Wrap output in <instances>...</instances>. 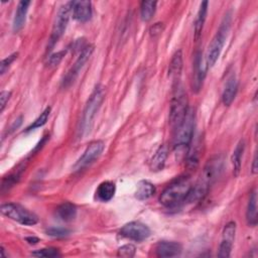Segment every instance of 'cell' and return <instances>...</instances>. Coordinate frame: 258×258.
Listing matches in <instances>:
<instances>
[{"label": "cell", "mask_w": 258, "mask_h": 258, "mask_svg": "<svg viewBox=\"0 0 258 258\" xmlns=\"http://www.w3.org/2000/svg\"><path fill=\"white\" fill-rule=\"evenodd\" d=\"M182 69V53L181 50L175 51V53L172 55V58L169 63L168 69V75L173 79L174 82L179 81V76Z\"/></svg>", "instance_id": "22"}, {"label": "cell", "mask_w": 258, "mask_h": 258, "mask_svg": "<svg viewBox=\"0 0 258 258\" xmlns=\"http://www.w3.org/2000/svg\"><path fill=\"white\" fill-rule=\"evenodd\" d=\"M120 235L134 241H143L150 236V229L141 222H130L125 224L121 230Z\"/></svg>", "instance_id": "11"}, {"label": "cell", "mask_w": 258, "mask_h": 258, "mask_svg": "<svg viewBox=\"0 0 258 258\" xmlns=\"http://www.w3.org/2000/svg\"><path fill=\"white\" fill-rule=\"evenodd\" d=\"M154 192H155V186L153 183H151L148 180H140L136 186L135 197L140 201H144L152 197Z\"/></svg>", "instance_id": "23"}, {"label": "cell", "mask_w": 258, "mask_h": 258, "mask_svg": "<svg viewBox=\"0 0 258 258\" xmlns=\"http://www.w3.org/2000/svg\"><path fill=\"white\" fill-rule=\"evenodd\" d=\"M167 155H168L167 146L165 144L160 145L150 160V169L153 171L161 170L165 164Z\"/></svg>", "instance_id": "18"}, {"label": "cell", "mask_w": 258, "mask_h": 258, "mask_svg": "<svg viewBox=\"0 0 258 258\" xmlns=\"http://www.w3.org/2000/svg\"><path fill=\"white\" fill-rule=\"evenodd\" d=\"M252 173L253 174H256L257 173V169H258V167H257V154L255 153V155H254V158H253V162H252Z\"/></svg>", "instance_id": "35"}, {"label": "cell", "mask_w": 258, "mask_h": 258, "mask_svg": "<svg viewBox=\"0 0 258 258\" xmlns=\"http://www.w3.org/2000/svg\"><path fill=\"white\" fill-rule=\"evenodd\" d=\"M56 215L60 220L64 222H71L77 216V208L72 203H62L56 208Z\"/></svg>", "instance_id": "21"}, {"label": "cell", "mask_w": 258, "mask_h": 258, "mask_svg": "<svg viewBox=\"0 0 258 258\" xmlns=\"http://www.w3.org/2000/svg\"><path fill=\"white\" fill-rule=\"evenodd\" d=\"M208 1H203L200 5V9L198 11L196 20H195V25H194V29H195V37L198 38L201 35V32L203 30L206 18H207V12H208Z\"/></svg>", "instance_id": "24"}, {"label": "cell", "mask_w": 258, "mask_h": 258, "mask_svg": "<svg viewBox=\"0 0 258 258\" xmlns=\"http://www.w3.org/2000/svg\"><path fill=\"white\" fill-rule=\"evenodd\" d=\"M30 3V1H20L18 3L13 19V31L17 32L23 27Z\"/></svg>", "instance_id": "16"}, {"label": "cell", "mask_w": 258, "mask_h": 258, "mask_svg": "<svg viewBox=\"0 0 258 258\" xmlns=\"http://www.w3.org/2000/svg\"><path fill=\"white\" fill-rule=\"evenodd\" d=\"M33 256L36 257H46V258H51V257H57L59 256V252L55 248H43L36 250L32 253Z\"/></svg>", "instance_id": "28"}, {"label": "cell", "mask_w": 258, "mask_h": 258, "mask_svg": "<svg viewBox=\"0 0 258 258\" xmlns=\"http://www.w3.org/2000/svg\"><path fill=\"white\" fill-rule=\"evenodd\" d=\"M192 184L187 176H182L171 182L160 195L159 202L166 208H174L183 203Z\"/></svg>", "instance_id": "1"}, {"label": "cell", "mask_w": 258, "mask_h": 258, "mask_svg": "<svg viewBox=\"0 0 258 258\" xmlns=\"http://www.w3.org/2000/svg\"><path fill=\"white\" fill-rule=\"evenodd\" d=\"M246 219H247L248 225H250L252 227L257 225V194H256V189H254L250 194L247 211H246Z\"/></svg>", "instance_id": "20"}, {"label": "cell", "mask_w": 258, "mask_h": 258, "mask_svg": "<svg viewBox=\"0 0 258 258\" xmlns=\"http://www.w3.org/2000/svg\"><path fill=\"white\" fill-rule=\"evenodd\" d=\"M17 55H18V52H14V53L8 55L7 57H5L4 59H2L1 64H0V73H1V75H3L8 70L10 64L17 58Z\"/></svg>", "instance_id": "30"}, {"label": "cell", "mask_w": 258, "mask_h": 258, "mask_svg": "<svg viewBox=\"0 0 258 258\" xmlns=\"http://www.w3.org/2000/svg\"><path fill=\"white\" fill-rule=\"evenodd\" d=\"M195 128V112L192 109H188L182 122L175 129L174 135V149L184 150L187 149L194 138Z\"/></svg>", "instance_id": "6"}, {"label": "cell", "mask_w": 258, "mask_h": 258, "mask_svg": "<svg viewBox=\"0 0 258 258\" xmlns=\"http://www.w3.org/2000/svg\"><path fill=\"white\" fill-rule=\"evenodd\" d=\"M70 230L66 228H58V227H51L46 230V234L52 237H64L69 235Z\"/></svg>", "instance_id": "31"}, {"label": "cell", "mask_w": 258, "mask_h": 258, "mask_svg": "<svg viewBox=\"0 0 258 258\" xmlns=\"http://www.w3.org/2000/svg\"><path fill=\"white\" fill-rule=\"evenodd\" d=\"M116 191L115 183L109 180L103 181L99 184V186L96 189V196L98 200L102 202H109L113 199Z\"/></svg>", "instance_id": "19"}, {"label": "cell", "mask_w": 258, "mask_h": 258, "mask_svg": "<svg viewBox=\"0 0 258 258\" xmlns=\"http://www.w3.org/2000/svg\"><path fill=\"white\" fill-rule=\"evenodd\" d=\"M26 240L29 244H35L38 242V238H35V237H28L26 238Z\"/></svg>", "instance_id": "36"}, {"label": "cell", "mask_w": 258, "mask_h": 258, "mask_svg": "<svg viewBox=\"0 0 258 258\" xmlns=\"http://www.w3.org/2000/svg\"><path fill=\"white\" fill-rule=\"evenodd\" d=\"M163 30V26H162V23H155L153 24L150 29H149V32H150V35L151 36H157L159 35Z\"/></svg>", "instance_id": "33"}, {"label": "cell", "mask_w": 258, "mask_h": 258, "mask_svg": "<svg viewBox=\"0 0 258 258\" xmlns=\"http://www.w3.org/2000/svg\"><path fill=\"white\" fill-rule=\"evenodd\" d=\"M104 148H105V143L102 140L92 141L84 151L83 155L78 159V161L74 165V169L81 170L86 166L90 165L91 163H93L102 154Z\"/></svg>", "instance_id": "9"}, {"label": "cell", "mask_w": 258, "mask_h": 258, "mask_svg": "<svg viewBox=\"0 0 258 258\" xmlns=\"http://www.w3.org/2000/svg\"><path fill=\"white\" fill-rule=\"evenodd\" d=\"M93 51H94V46L93 45H87V46L83 47V49H82L80 55L78 56L77 60L75 61V63L71 68V70L68 72V74L63 78V81H62V86L63 87H68V86H70L71 84L74 83L76 78L79 76L81 70L84 68L85 63L91 57Z\"/></svg>", "instance_id": "10"}, {"label": "cell", "mask_w": 258, "mask_h": 258, "mask_svg": "<svg viewBox=\"0 0 258 258\" xmlns=\"http://www.w3.org/2000/svg\"><path fill=\"white\" fill-rule=\"evenodd\" d=\"M49 113H50V107H46V108L42 111V113H40V115L33 121V123L30 124V125L26 128V131L34 130V129H36V128H39V127L43 126V125L46 123V121H47V119H48V117H49Z\"/></svg>", "instance_id": "27"}, {"label": "cell", "mask_w": 258, "mask_h": 258, "mask_svg": "<svg viewBox=\"0 0 258 258\" xmlns=\"http://www.w3.org/2000/svg\"><path fill=\"white\" fill-rule=\"evenodd\" d=\"M103 100H104L103 87L97 86L93 91V93L91 94L83 113V118H82L81 127H80V133L82 135H86L91 131L94 118L99 108L101 107Z\"/></svg>", "instance_id": "5"}, {"label": "cell", "mask_w": 258, "mask_h": 258, "mask_svg": "<svg viewBox=\"0 0 258 258\" xmlns=\"http://www.w3.org/2000/svg\"><path fill=\"white\" fill-rule=\"evenodd\" d=\"M11 96V92L8 91H2L0 94V101H1V112L4 110L9 98Z\"/></svg>", "instance_id": "34"}, {"label": "cell", "mask_w": 258, "mask_h": 258, "mask_svg": "<svg viewBox=\"0 0 258 258\" xmlns=\"http://www.w3.org/2000/svg\"><path fill=\"white\" fill-rule=\"evenodd\" d=\"M236 233V224L235 222H229L223 230L222 240L219 247L218 256L221 258H227L231 255V250L233 246V242L235 239Z\"/></svg>", "instance_id": "12"}, {"label": "cell", "mask_w": 258, "mask_h": 258, "mask_svg": "<svg viewBox=\"0 0 258 258\" xmlns=\"http://www.w3.org/2000/svg\"><path fill=\"white\" fill-rule=\"evenodd\" d=\"M135 252H136V248L134 245L126 244L121 246L118 249V256L124 257V258H131L135 255Z\"/></svg>", "instance_id": "29"}, {"label": "cell", "mask_w": 258, "mask_h": 258, "mask_svg": "<svg viewBox=\"0 0 258 258\" xmlns=\"http://www.w3.org/2000/svg\"><path fill=\"white\" fill-rule=\"evenodd\" d=\"M72 13L76 20L86 22L92 16V3L90 1H72Z\"/></svg>", "instance_id": "13"}, {"label": "cell", "mask_w": 258, "mask_h": 258, "mask_svg": "<svg viewBox=\"0 0 258 258\" xmlns=\"http://www.w3.org/2000/svg\"><path fill=\"white\" fill-rule=\"evenodd\" d=\"M1 212L4 216L25 226H33L38 222V218L35 214L18 204H3L1 206Z\"/></svg>", "instance_id": "7"}, {"label": "cell", "mask_w": 258, "mask_h": 258, "mask_svg": "<svg viewBox=\"0 0 258 258\" xmlns=\"http://www.w3.org/2000/svg\"><path fill=\"white\" fill-rule=\"evenodd\" d=\"M181 245L173 241H160L156 247L155 252L158 257H174L181 253Z\"/></svg>", "instance_id": "14"}, {"label": "cell", "mask_w": 258, "mask_h": 258, "mask_svg": "<svg viewBox=\"0 0 258 258\" xmlns=\"http://www.w3.org/2000/svg\"><path fill=\"white\" fill-rule=\"evenodd\" d=\"M66 54V50H61V51H58V52H55L53 54H51L49 57H48V60H47V63L49 67H55L57 66L60 60L62 59V57L64 56Z\"/></svg>", "instance_id": "32"}, {"label": "cell", "mask_w": 258, "mask_h": 258, "mask_svg": "<svg viewBox=\"0 0 258 258\" xmlns=\"http://www.w3.org/2000/svg\"><path fill=\"white\" fill-rule=\"evenodd\" d=\"M231 22H232V16H231V13L228 12L224 16V18L219 26V29L217 30L215 36L213 37V39L208 47V50L206 53V58H205L207 68H212L216 63L217 59L219 58L220 53L225 44V40L228 36L229 30L231 27Z\"/></svg>", "instance_id": "2"}, {"label": "cell", "mask_w": 258, "mask_h": 258, "mask_svg": "<svg viewBox=\"0 0 258 258\" xmlns=\"http://www.w3.org/2000/svg\"><path fill=\"white\" fill-rule=\"evenodd\" d=\"M71 12H72V1L64 3L58 9L54 24L52 27L51 35H50V46H53L54 43L57 42V40L63 34L70 20Z\"/></svg>", "instance_id": "8"}, {"label": "cell", "mask_w": 258, "mask_h": 258, "mask_svg": "<svg viewBox=\"0 0 258 258\" xmlns=\"http://www.w3.org/2000/svg\"><path fill=\"white\" fill-rule=\"evenodd\" d=\"M244 149H245V141L240 140L232 154L231 160H232V164H233V173L236 176L239 174V172L241 170V161H242Z\"/></svg>", "instance_id": "25"}, {"label": "cell", "mask_w": 258, "mask_h": 258, "mask_svg": "<svg viewBox=\"0 0 258 258\" xmlns=\"http://www.w3.org/2000/svg\"><path fill=\"white\" fill-rule=\"evenodd\" d=\"M156 1H142L140 4V15L143 21H149L156 9Z\"/></svg>", "instance_id": "26"}, {"label": "cell", "mask_w": 258, "mask_h": 258, "mask_svg": "<svg viewBox=\"0 0 258 258\" xmlns=\"http://www.w3.org/2000/svg\"><path fill=\"white\" fill-rule=\"evenodd\" d=\"M187 97L183 86L179 81L175 82L169 110V123L176 129L187 113Z\"/></svg>", "instance_id": "4"}, {"label": "cell", "mask_w": 258, "mask_h": 258, "mask_svg": "<svg viewBox=\"0 0 258 258\" xmlns=\"http://www.w3.org/2000/svg\"><path fill=\"white\" fill-rule=\"evenodd\" d=\"M207 64L206 61L203 60L202 58V53L198 52L196 55V59H195V68H194V72H195V79H194V84H195V89L199 90L201 88V85L203 83V80L206 76V72H207Z\"/></svg>", "instance_id": "17"}, {"label": "cell", "mask_w": 258, "mask_h": 258, "mask_svg": "<svg viewBox=\"0 0 258 258\" xmlns=\"http://www.w3.org/2000/svg\"><path fill=\"white\" fill-rule=\"evenodd\" d=\"M224 168V157L222 155H215L208 160L202 171L199 181L195 186L206 196L210 186L215 183L221 176Z\"/></svg>", "instance_id": "3"}, {"label": "cell", "mask_w": 258, "mask_h": 258, "mask_svg": "<svg viewBox=\"0 0 258 258\" xmlns=\"http://www.w3.org/2000/svg\"><path fill=\"white\" fill-rule=\"evenodd\" d=\"M237 91H238V81L235 75H232L230 78H228L222 94V101L225 106H230L232 104V102L236 97Z\"/></svg>", "instance_id": "15"}]
</instances>
